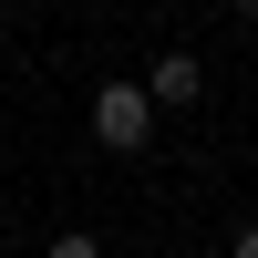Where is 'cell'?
<instances>
[{
	"label": "cell",
	"instance_id": "obj_1",
	"mask_svg": "<svg viewBox=\"0 0 258 258\" xmlns=\"http://www.w3.org/2000/svg\"><path fill=\"white\" fill-rule=\"evenodd\" d=\"M155 124H165V114H155L145 83H103V93H93V145H103V155H135Z\"/></svg>",
	"mask_w": 258,
	"mask_h": 258
},
{
	"label": "cell",
	"instance_id": "obj_2",
	"mask_svg": "<svg viewBox=\"0 0 258 258\" xmlns=\"http://www.w3.org/2000/svg\"><path fill=\"white\" fill-rule=\"evenodd\" d=\"M145 93H155V114H197L207 103V62L197 52H155L145 62Z\"/></svg>",
	"mask_w": 258,
	"mask_h": 258
},
{
	"label": "cell",
	"instance_id": "obj_3",
	"mask_svg": "<svg viewBox=\"0 0 258 258\" xmlns=\"http://www.w3.org/2000/svg\"><path fill=\"white\" fill-rule=\"evenodd\" d=\"M41 258H103V238H93V227H62V238L41 248Z\"/></svg>",
	"mask_w": 258,
	"mask_h": 258
},
{
	"label": "cell",
	"instance_id": "obj_4",
	"mask_svg": "<svg viewBox=\"0 0 258 258\" xmlns=\"http://www.w3.org/2000/svg\"><path fill=\"white\" fill-rule=\"evenodd\" d=\"M227 258H258V227H238V238H227Z\"/></svg>",
	"mask_w": 258,
	"mask_h": 258
},
{
	"label": "cell",
	"instance_id": "obj_5",
	"mask_svg": "<svg viewBox=\"0 0 258 258\" xmlns=\"http://www.w3.org/2000/svg\"><path fill=\"white\" fill-rule=\"evenodd\" d=\"M227 11H248V21H258V0H227Z\"/></svg>",
	"mask_w": 258,
	"mask_h": 258
}]
</instances>
